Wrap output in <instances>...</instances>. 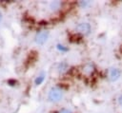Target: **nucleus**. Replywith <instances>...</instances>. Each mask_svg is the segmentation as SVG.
<instances>
[{"label":"nucleus","instance_id":"f257e3e1","mask_svg":"<svg viewBox=\"0 0 122 113\" xmlns=\"http://www.w3.org/2000/svg\"><path fill=\"white\" fill-rule=\"evenodd\" d=\"M63 98V91L58 87H51L48 94V99L51 103H57Z\"/></svg>","mask_w":122,"mask_h":113},{"label":"nucleus","instance_id":"f03ea898","mask_svg":"<svg viewBox=\"0 0 122 113\" xmlns=\"http://www.w3.org/2000/svg\"><path fill=\"white\" fill-rule=\"evenodd\" d=\"M49 36H50V32L48 30H41L35 35L34 41L37 45H43L47 42V40L49 39Z\"/></svg>","mask_w":122,"mask_h":113},{"label":"nucleus","instance_id":"7ed1b4c3","mask_svg":"<svg viewBox=\"0 0 122 113\" xmlns=\"http://www.w3.org/2000/svg\"><path fill=\"white\" fill-rule=\"evenodd\" d=\"M75 29L77 30V32H79L83 35H88L91 32V25L87 22H82L76 26Z\"/></svg>","mask_w":122,"mask_h":113},{"label":"nucleus","instance_id":"20e7f679","mask_svg":"<svg viewBox=\"0 0 122 113\" xmlns=\"http://www.w3.org/2000/svg\"><path fill=\"white\" fill-rule=\"evenodd\" d=\"M109 76H110V80L112 82H115V81H117L120 78V76H121V70L119 68L113 67V68H112L110 70Z\"/></svg>","mask_w":122,"mask_h":113},{"label":"nucleus","instance_id":"39448f33","mask_svg":"<svg viewBox=\"0 0 122 113\" xmlns=\"http://www.w3.org/2000/svg\"><path fill=\"white\" fill-rule=\"evenodd\" d=\"M83 71H84V73L91 75V74L93 72V66L91 65V64H87V65L83 67Z\"/></svg>","mask_w":122,"mask_h":113},{"label":"nucleus","instance_id":"423d86ee","mask_svg":"<svg viewBox=\"0 0 122 113\" xmlns=\"http://www.w3.org/2000/svg\"><path fill=\"white\" fill-rule=\"evenodd\" d=\"M67 69H68V65H67L66 63H60V64L58 65V66H57V70H58V72H60V73L65 72Z\"/></svg>","mask_w":122,"mask_h":113},{"label":"nucleus","instance_id":"0eeeda50","mask_svg":"<svg viewBox=\"0 0 122 113\" xmlns=\"http://www.w3.org/2000/svg\"><path fill=\"white\" fill-rule=\"evenodd\" d=\"M60 6H61V3L58 2V1H54V2H51V5H50V8L52 9V10H56L58 9H60Z\"/></svg>","mask_w":122,"mask_h":113},{"label":"nucleus","instance_id":"6e6552de","mask_svg":"<svg viewBox=\"0 0 122 113\" xmlns=\"http://www.w3.org/2000/svg\"><path fill=\"white\" fill-rule=\"evenodd\" d=\"M44 79H45V75H44V74H41V75H39V76H38V77L35 79V85H41V84L43 83Z\"/></svg>","mask_w":122,"mask_h":113},{"label":"nucleus","instance_id":"1a4fd4ad","mask_svg":"<svg viewBox=\"0 0 122 113\" xmlns=\"http://www.w3.org/2000/svg\"><path fill=\"white\" fill-rule=\"evenodd\" d=\"M58 113H71L70 110H68V109H65V108H63V109H61Z\"/></svg>","mask_w":122,"mask_h":113},{"label":"nucleus","instance_id":"9d476101","mask_svg":"<svg viewBox=\"0 0 122 113\" xmlns=\"http://www.w3.org/2000/svg\"><path fill=\"white\" fill-rule=\"evenodd\" d=\"M118 104H119L120 106H122V94L118 97Z\"/></svg>","mask_w":122,"mask_h":113},{"label":"nucleus","instance_id":"9b49d317","mask_svg":"<svg viewBox=\"0 0 122 113\" xmlns=\"http://www.w3.org/2000/svg\"><path fill=\"white\" fill-rule=\"evenodd\" d=\"M58 48H59L60 50H64V51H65V50H67V48H65V47H64V46H60V45H58Z\"/></svg>","mask_w":122,"mask_h":113},{"label":"nucleus","instance_id":"f8f14e48","mask_svg":"<svg viewBox=\"0 0 122 113\" xmlns=\"http://www.w3.org/2000/svg\"><path fill=\"white\" fill-rule=\"evenodd\" d=\"M2 18H3V14H2V12H1V10H0V23H1V21H2Z\"/></svg>","mask_w":122,"mask_h":113}]
</instances>
